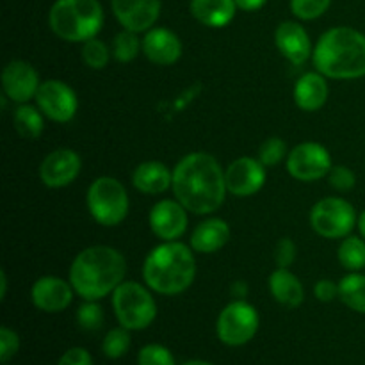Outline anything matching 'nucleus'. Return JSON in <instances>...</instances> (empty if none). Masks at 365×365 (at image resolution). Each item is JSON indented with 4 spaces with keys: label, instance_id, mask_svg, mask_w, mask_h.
<instances>
[{
    "label": "nucleus",
    "instance_id": "4468645a",
    "mask_svg": "<svg viewBox=\"0 0 365 365\" xmlns=\"http://www.w3.org/2000/svg\"><path fill=\"white\" fill-rule=\"evenodd\" d=\"M150 228L163 241H177L187 228V209L178 200H160L150 210Z\"/></svg>",
    "mask_w": 365,
    "mask_h": 365
},
{
    "label": "nucleus",
    "instance_id": "f704fd0d",
    "mask_svg": "<svg viewBox=\"0 0 365 365\" xmlns=\"http://www.w3.org/2000/svg\"><path fill=\"white\" fill-rule=\"evenodd\" d=\"M20 349V339L18 334L11 328H0V362L7 364Z\"/></svg>",
    "mask_w": 365,
    "mask_h": 365
},
{
    "label": "nucleus",
    "instance_id": "aec40b11",
    "mask_svg": "<svg viewBox=\"0 0 365 365\" xmlns=\"http://www.w3.org/2000/svg\"><path fill=\"white\" fill-rule=\"evenodd\" d=\"M328 82L319 71H310L294 84V103L305 113H314L324 107L328 100Z\"/></svg>",
    "mask_w": 365,
    "mask_h": 365
},
{
    "label": "nucleus",
    "instance_id": "6ab92c4d",
    "mask_svg": "<svg viewBox=\"0 0 365 365\" xmlns=\"http://www.w3.org/2000/svg\"><path fill=\"white\" fill-rule=\"evenodd\" d=\"M143 52L152 63L170 66L180 59L182 41L170 29L153 27L143 38Z\"/></svg>",
    "mask_w": 365,
    "mask_h": 365
},
{
    "label": "nucleus",
    "instance_id": "20e7f679",
    "mask_svg": "<svg viewBox=\"0 0 365 365\" xmlns=\"http://www.w3.org/2000/svg\"><path fill=\"white\" fill-rule=\"evenodd\" d=\"M196 277V259L191 248L178 241L155 246L143 264V278L152 291L175 296L191 287Z\"/></svg>",
    "mask_w": 365,
    "mask_h": 365
},
{
    "label": "nucleus",
    "instance_id": "393cba45",
    "mask_svg": "<svg viewBox=\"0 0 365 365\" xmlns=\"http://www.w3.org/2000/svg\"><path fill=\"white\" fill-rule=\"evenodd\" d=\"M13 123L18 134L24 139H38L45 130V121L39 107L20 103L13 114Z\"/></svg>",
    "mask_w": 365,
    "mask_h": 365
},
{
    "label": "nucleus",
    "instance_id": "a211bd4d",
    "mask_svg": "<svg viewBox=\"0 0 365 365\" xmlns=\"http://www.w3.org/2000/svg\"><path fill=\"white\" fill-rule=\"evenodd\" d=\"M274 43L282 56L294 66H302L312 56V41L298 21H282L274 32Z\"/></svg>",
    "mask_w": 365,
    "mask_h": 365
},
{
    "label": "nucleus",
    "instance_id": "ddd939ff",
    "mask_svg": "<svg viewBox=\"0 0 365 365\" xmlns=\"http://www.w3.org/2000/svg\"><path fill=\"white\" fill-rule=\"evenodd\" d=\"M225 180H227L228 192L239 196V198H246L264 187L266 166L253 157H241V159L234 160L225 171Z\"/></svg>",
    "mask_w": 365,
    "mask_h": 365
},
{
    "label": "nucleus",
    "instance_id": "f3484780",
    "mask_svg": "<svg viewBox=\"0 0 365 365\" xmlns=\"http://www.w3.org/2000/svg\"><path fill=\"white\" fill-rule=\"evenodd\" d=\"M75 289L70 282L57 277H41L31 289V298L36 309L46 314H57L71 305Z\"/></svg>",
    "mask_w": 365,
    "mask_h": 365
},
{
    "label": "nucleus",
    "instance_id": "ea45409f",
    "mask_svg": "<svg viewBox=\"0 0 365 365\" xmlns=\"http://www.w3.org/2000/svg\"><path fill=\"white\" fill-rule=\"evenodd\" d=\"M267 0H235L237 4V9L248 11V13H253V11H259L266 6Z\"/></svg>",
    "mask_w": 365,
    "mask_h": 365
},
{
    "label": "nucleus",
    "instance_id": "4be33fe9",
    "mask_svg": "<svg viewBox=\"0 0 365 365\" xmlns=\"http://www.w3.org/2000/svg\"><path fill=\"white\" fill-rule=\"evenodd\" d=\"M230 239V227L221 217H210L200 223L191 235V248L196 253H214Z\"/></svg>",
    "mask_w": 365,
    "mask_h": 365
},
{
    "label": "nucleus",
    "instance_id": "f8f14e48",
    "mask_svg": "<svg viewBox=\"0 0 365 365\" xmlns=\"http://www.w3.org/2000/svg\"><path fill=\"white\" fill-rule=\"evenodd\" d=\"M82 168L81 155L70 148L50 152L39 164V180L50 189H61L73 184Z\"/></svg>",
    "mask_w": 365,
    "mask_h": 365
},
{
    "label": "nucleus",
    "instance_id": "a19ab883",
    "mask_svg": "<svg viewBox=\"0 0 365 365\" xmlns=\"http://www.w3.org/2000/svg\"><path fill=\"white\" fill-rule=\"evenodd\" d=\"M7 294V274L6 271H0V298H6Z\"/></svg>",
    "mask_w": 365,
    "mask_h": 365
},
{
    "label": "nucleus",
    "instance_id": "58836bf2",
    "mask_svg": "<svg viewBox=\"0 0 365 365\" xmlns=\"http://www.w3.org/2000/svg\"><path fill=\"white\" fill-rule=\"evenodd\" d=\"M314 294L323 303L334 302L335 298H339V284H335L334 280H319L314 287Z\"/></svg>",
    "mask_w": 365,
    "mask_h": 365
},
{
    "label": "nucleus",
    "instance_id": "a878e982",
    "mask_svg": "<svg viewBox=\"0 0 365 365\" xmlns=\"http://www.w3.org/2000/svg\"><path fill=\"white\" fill-rule=\"evenodd\" d=\"M339 298L348 309L365 314V274L349 273L339 282Z\"/></svg>",
    "mask_w": 365,
    "mask_h": 365
},
{
    "label": "nucleus",
    "instance_id": "37998d69",
    "mask_svg": "<svg viewBox=\"0 0 365 365\" xmlns=\"http://www.w3.org/2000/svg\"><path fill=\"white\" fill-rule=\"evenodd\" d=\"M184 365H214V364L203 362V360H189V362H185Z\"/></svg>",
    "mask_w": 365,
    "mask_h": 365
},
{
    "label": "nucleus",
    "instance_id": "473e14b6",
    "mask_svg": "<svg viewBox=\"0 0 365 365\" xmlns=\"http://www.w3.org/2000/svg\"><path fill=\"white\" fill-rule=\"evenodd\" d=\"M331 0H291V11L299 20H316L330 7Z\"/></svg>",
    "mask_w": 365,
    "mask_h": 365
},
{
    "label": "nucleus",
    "instance_id": "f03ea898",
    "mask_svg": "<svg viewBox=\"0 0 365 365\" xmlns=\"http://www.w3.org/2000/svg\"><path fill=\"white\" fill-rule=\"evenodd\" d=\"M127 260L110 246L82 250L70 267V284L82 299L98 302L123 284Z\"/></svg>",
    "mask_w": 365,
    "mask_h": 365
},
{
    "label": "nucleus",
    "instance_id": "2eb2a0df",
    "mask_svg": "<svg viewBox=\"0 0 365 365\" xmlns=\"http://www.w3.org/2000/svg\"><path fill=\"white\" fill-rule=\"evenodd\" d=\"M39 86V75L34 66L25 61H11L2 71L4 96L16 103H27L31 98H36Z\"/></svg>",
    "mask_w": 365,
    "mask_h": 365
},
{
    "label": "nucleus",
    "instance_id": "423d86ee",
    "mask_svg": "<svg viewBox=\"0 0 365 365\" xmlns=\"http://www.w3.org/2000/svg\"><path fill=\"white\" fill-rule=\"evenodd\" d=\"M88 209L102 227H116L128 216V195L125 185L113 177H98L88 189Z\"/></svg>",
    "mask_w": 365,
    "mask_h": 365
},
{
    "label": "nucleus",
    "instance_id": "2f4dec72",
    "mask_svg": "<svg viewBox=\"0 0 365 365\" xmlns=\"http://www.w3.org/2000/svg\"><path fill=\"white\" fill-rule=\"evenodd\" d=\"M287 153V145L282 138H269L260 145L259 160L266 168H273L285 159Z\"/></svg>",
    "mask_w": 365,
    "mask_h": 365
},
{
    "label": "nucleus",
    "instance_id": "6e6552de",
    "mask_svg": "<svg viewBox=\"0 0 365 365\" xmlns=\"http://www.w3.org/2000/svg\"><path fill=\"white\" fill-rule=\"evenodd\" d=\"M216 331L220 341L230 348L248 344L259 331V312L245 299H235L221 310Z\"/></svg>",
    "mask_w": 365,
    "mask_h": 365
},
{
    "label": "nucleus",
    "instance_id": "cd10ccee",
    "mask_svg": "<svg viewBox=\"0 0 365 365\" xmlns=\"http://www.w3.org/2000/svg\"><path fill=\"white\" fill-rule=\"evenodd\" d=\"M143 48V41L139 39L138 32L121 31L113 41V56L120 63H130L139 56Z\"/></svg>",
    "mask_w": 365,
    "mask_h": 365
},
{
    "label": "nucleus",
    "instance_id": "7ed1b4c3",
    "mask_svg": "<svg viewBox=\"0 0 365 365\" xmlns=\"http://www.w3.org/2000/svg\"><path fill=\"white\" fill-rule=\"evenodd\" d=\"M314 66L328 78L365 77V34L351 27H334L314 46Z\"/></svg>",
    "mask_w": 365,
    "mask_h": 365
},
{
    "label": "nucleus",
    "instance_id": "dca6fc26",
    "mask_svg": "<svg viewBox=\"0 0 365 365\" xmlns=\"http://www.w3.org/2000/svg\"><path fill=\"white\" fill-rule=\"evenodd\" d=\"M110 7L123 29L132 32L150 31L160 16V0H110Z\"/></svg>",
    "mask_w": 365,
    "mask_h": 365
},
{
    "label": "nucleus",
    "instance_id": "bb28decb",
    "mask_svg": "<svg viewBox=\"0 0 365 365\" xmlns=\"http://www.w3.org/2000/svg\"><path fill=\"white\" fill-rule=\"evenodd\" d=\"M339 262L351 273H359L365 267V241L360 237H346L339 246Z\"/></svg>",
    "mask_w": 365,
    "mask_h": 365
},
{
    "label": "nucleus",
    "instance_id": "5701e85b",
    "mask_svg": "<svg viewBox=\"0 0 365 365\" xmlns=\"http://www.w3.org/2000/svg\"><path fill=\"white\" fill-rule=\"evenodd\" d=\"M267 284H269V291L273 298L280 305L287 307V309H296L305 299V291H303L302 282L287 267H277L269 274Z\"/></svg>",
    "mask_w": 365,
    "mask_h": 365
},
{
    "label": "nucleus",
    "instance_id": "9b49d317",
    "mask_svg": "<svg viewBox=\"0 0 365 365\" xmlns=\"http://www.w3.org/2000/svg\"><path fill=\"white\" fill-rule=\"evenodd\" d=\"M36 103L48 120L57 121V123L71 121L78 109V100L73 89L66 82L56 81V78L41 82L36 93Z\"/></svg>",
    "mask_w": 365,
    "mask_h": 365
},
{
    "label": "nucleus",
    "instance_id": "e433bc0d",
    "mask_svg": "<svg viewBox=\"0 0 365 365\" xmlns=\"http://www.w3.org/2000/svg\"><path fill=\"white\" fill-rule=\"evenodd\" d=\"M274 260L278 267H291L296 260V245L292 239L284 237L278 241L277 250H274Z\"/></svg>",
    "mask_w": 365,
    "mask_h": 365
},
{
    "label": "nucleus",
    "instance_id": "c03bdc74",
    "mask_svg": "<svg viewBox=\"0 0 365 365\" xmlns=\"http://www.w3.org/2000/svg\"><path fill=\"white\" fill-rule=\"evenodd\" d=\"M4 365H7V364H4Z\"/></svg>",
    "mask_w": 365,
    "mask_h": 365
},
{
    "label": "nucleus",
    "instance_id": "f257e3e1",
    "mask_svg": "<svg viewBox=\"0 0 365 365\" xmlns=\"http://www.w3.org/2000/svg\"><path fill=\"white\" fill-rule=\"evenodd\" d=\"M173 192L192 214H210L220 209L227 196L225 171L207 152L185 155L173 170Z\"/></svg>",
    "mask_w": 365,
    "mask_h": 365
},
{
    "label": "nucleus",
    "instance_id": "c85d7f7f",
    "mask_svg": "<svg viewBox=\"0 0 365 365\" xmlns=\"http://www.w3.org/2000/svg\"><path fill=\"white\" fill-rule=\"evenodd\" d=\"M128 331L130 330H127L125 327L113 328V330L107 331L102 342V351L107 359L118 360L128 351V348H130V334Z\"/></svg>",
    "mask_w": 365,
    "mask_h": 365
},
{
    "label": "nucleus",
    "instance_id": "0eeeda50",
    "mask_svg": "<svg viewBox=\"0 0 365 365\" xmlns=\"http://www.w3.org/2000/svg\"><path fill=\"white\" fill-rule=\"evenodd\" d=\"M113 309L120 324L127 330H145L157 317L155 299L138 282L118 285L113 292Z\"/></svg>",
    "mask_w": 365,
    "mask_h": 365
},
{
    "label": "nucleus",
    "instance_id": "79ce46f5",
    "mask_svg": "<svg viewBox=\"0 0 365 365\" xmlns=\"http://www.w3.org/2000/svg\"><path fill=\"white\" fill-rule=\"evenodd\" d=\"M359 230H360V234H362V237L365 239V210L362 214H360V217H359Z\"/></svg>",
    "mask_w": 365,
    "mask_h": 365
},
{
    "label": "nucleus",
    "instance_id": "1a4fd4ad",
    "mask_svg": "<svg viewBox=\"0 0 365 365\" xmlns=\"http://www.w3.org/2000/svg\"><path fill=\"white\" fill-rule=\"evenodd\" d=\"M356 223L355 207L344 198H324L310 210V227L321 237H348Z\"/></svg>",
    "mask_w": 365,
    "mask_h": 365
},
{
    "label": "nucleus",
    "instance_id": "c756f323",
    "mask_svg": "<svg viewBox=\"0 0 365 365\" xmlns=\"http://www.w3.org/2000/svg\"><path fill=\"white\" fill-rule=\"evenodd\" d=\"M110 53L113 52L107 48L106 43L96 38L82 43V61L91 70H103L107 66V63H109Z\"/></svg>",
    "mask_w": 365,
    "mask_h": 365
},
{
    "label": "nucleus",
    "instance_id": "72a5a7b5",
    "mask_svg": "<svg viewBox=\"0 0 365 365\" xmlns=\"http://www.w3.org/2000/svg\"><path fill=\"white\" fill-rule=\"evenodd\" d=\"M138 365H175V356L164 346L148 344L139 349Z\"/></svg>",
    "mask_w": 365,
    "mask_h": 365
},
{
    "label": "nucleus",
    "instance_id": "c9c22d12",
    "mask_svg": "<svg viewBox=\"0 0 365 365\" xmlns=\"http://www.w3.org/2000/svg\"><path fill=\"white\" fill-rule=\"evenodd\" d=\"M328 180H330L331 187L337 191H351L356 184V177L348 166H334L328 173Z\"/></svg>",
    "mask_w": 365,
    "mask_h": 365
},
{
    "label": "nucleus",
    "instance_id": "4c0bfd02",
    "mask_svg": "<svg viewBox=\"0 0 365 365\" xmlns=\"http://www.w3.org/2000/svg\"><path fill=\"white\" fill-rule=\"evenodd\" d=\"M57 365H93V359L88 349L71 348L61 356Z\"/></svg>",
    "mask_w": 365,
    "mask_h": 365
},
{
    "label": "nucleus",
    "instance_id": "412c9836",
    "mask_svg": "<svg viewBox=\"0 0 365 365\" xmlns=\"http://www.w3.org/2000/svg\"><path fill=\"white\" fill-rule=\"evenodd\" d=\"M132 184L145 195H163L173 185V173L159 160H146L134 170Z\"/></svg>",
    "mask_w": 365,
    "mask_h": 365
},
{
    "label": "nucleus",
    "instance_id": "b1692460",
    "mask_svg": "<svg viewBox=\"0 0 365 365\" xmlns=\"http://www.w3.org/2000/svg\"><path fill=\"white\" fill-rule=\"evenodd\" d=\"M235 11V0H191L192 16L205 27H225L234 20Z\"/></svg>",
    "mask_w": 365,
    "mask_h": 365
},
{
    "label": "nucleus",
    "instance_id": "9d476101",
    "mask_svg": "<svg viewBox=\"0 0 365 365\" xmlns=\"http://www.w3.org/2000/svg\"><path fill=\"white\" fill-rule=\"evenodd\" d=\"M330 152L319 143H302L287 155V171L299 182H314L331 171Z\"/></svg>",
    "mask_w": 365,
    "mask_h": 365
},
{
    "label": "nucleus",
    "instance_id": "39448f33",
    "mask_svg": "<svg viewBox=\"0 0 365 365\" xmlns=\"http://www.w3.org/2000/svg\"><path fill=\"white\" fill-rule=\"evenodd\" d=\"M48 24L57 38L86 43L96 38L102 29V4L98 0H57L48 13Z\"/></svg>",
    "mask_w": 365,
    "mask_h": 365
},
{
    "label": "nucleus",
    "instance_id": "7c9ffc66",
    "mask_svg": "<svg viewBox=\"0 0 365 365\" xmlns=\"http://www.w3.org/2000/svg\"><path fill=\"white\" fill-rule=\"evenodd\" d=\"M77 323L82 330L96 331L103 324V309L96 302L84 299L77 310Z\"/></svg>",
    "mask_w": 365,
    "mask_h": 365
}]
</instances>
